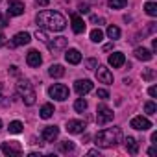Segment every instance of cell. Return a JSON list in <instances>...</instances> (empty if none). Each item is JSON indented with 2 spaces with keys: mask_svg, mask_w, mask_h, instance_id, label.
<instances>
[{
  "mask_svg": "<svg viewBox=\"0 0 157 157\" xmlns=\"http://www.w3.org/2000/svg\"><path fill=\"white\" fill-rule=\"evenodd\" d=\"M102 39H104V32L98 30V28H94V30L91 32V41H93V43H100Z\"/></svg>",
  "mask_w": 157,
  "mask_h": 157,
  "instance_id": "obj_28",
  "label": "cell"
},
{
  "mask_svg": "<svg viewBox=\"0 0 157 157\" xmlns=\"http://www.w3.org/2000/svg\"><path fill=\"white\" fill-rule=\"evenodd\" d=\"M126 150L131 153V155H135V153H139V142L133 139V137H126Z\"/></svg>",
  "mask_w": 157,
  "mask_h": 157,
  "instance_id": "obj_20",
  "label": "cell"
},
{
  "mask_svg": "<svg viewBox=\"0 0 157 157\" xmlns=\"http://www.w3.org/2000/svg\"><path fill=\"white\" fill-rule=\"evenodd\" d=\"M78 11H80V13H89V6L87 4H80V6H78Z\"/></svg>",
  "mask_w": 157,
  "mask_h": 157,
  "instance_id": "obj_35",
  "label": "cell"
},
{
  "mask_svg": "<svg viewBox=\"0 0 157 157\" xmlns=\"http://www.w3.org/2000/svg\"><path fill=\"white\" fill-rule=\"evenodd\" d=\"M89 155H98V157H100V151H98V150H91Z\"/></svg>",
  "mask_w": 157,
  "mask_h": 157,
  "instance_id": "obj_40",
  "label": "cell"
},
{
  "mask_svg": "<svg viewBox=\"0 0 157 157\" xmlns=\"http://www.w3.org/2000/svg\"><path fill=\"white\" fill-rule=\"evenodd\" d=\"M142 78H144L146 82H151V80H153V68H144Z\"/></svg>",
  "mask_w": 157,
  "mask_h": 157,
  "instance_id": "obj_31",
  "label": "cell"
},
{
  "mask_svg": "<svg viewBox=\"0 0 157 157\" xmlns=\"http://www.w3.org/2000/svg\"><path fill=\"white\" fill-rule=\"evenodd\" d=\"M144 11H146L150 17H155V15H157V4H155V2H146V4H144Z\"/></svg>",
  "mask_w": 157,
  "mask_h": 157,
  "instance_id": "obj_23",
  "label": "cell"
},
{
  "mask_svg": "<svg viewBox=\"0 0 157 157\" xmlns=\"http://www.w3.org/2000/svg\"><path fill=\"white\" fill-rule=\"evenodd\" d=\"M148 93H150V96H153V98H155V96H157V87H155V85H151V87L148 89Z\"/></svg>",
  "mask_w": 157,
  "mask_h": 157,
  "instance_id": "obj_38",
  "label": "cell"
},
{
  "mask_svg": "<svg viewBox=\"0 0 157 157\" xmlns=\"http://www.w3.org/2000/svg\"><path fill=\"white\" fill-rule=\"evenodd\" d=\"M96 96L102 98V100H107V98H109V93H107L105 89H98V91H96Z\"/></svg>",
  "mask_w": 157,
  "mask_h": 157,
  "instance_id": "obj_34",
  "label": "cell"
},
{
  "mask_svg": "<svg viewBox=\"0 0 157 157\" xmlns=\"http://www.w3.org/2000/svg\"><path fill=\"white\" fill-rule=\"evenodd\" d=\"M4 39H6V37H4V33H2V32H0V46H2V44H4V43H6V41H4Z\"/></svg>",
  "mask_w": 157,
  "mask_h": 157,
  "instance_id": "obj_39",
  "label": "cell"
},
{
  "mask_svg": "<svg viewBox=\"0 0 157 157\" xmlns=\"http://www.w3.org/2000/svg\"><path fill=\"white\" fill-rule=\"evenodd\" d=\"M96 78H98V82L100 83H113V74H111V70L109 68H105V67H96Z\"/></svg>",
  "mask_w": 157,
  "mask_h": 157,
  "instance_id": "obj_9",
  "label": "cell"
},
{
  "mask_svg": "<svg viewBox=\"0 0 157 157\" xmlns=\"http://www.w3.org/2000/svg\"><path fill=\"white\" fill-rule=\"evenodd\" d=\"M17 93L21 94V98L24 100V104L26 105H33L35 104V91H33V87H32V83L28 82V80H21L19 83H17Z\"/></svg>",
  "mask_w": 157,
  "mask_h": 157,
  "instance_id": "obj_3",
  "label": "cell"
},
{
  "mask_svg": "<svg viewBox=\"0 0 157 157\" xmlns=\"http://www.w3.org/2000/svg\"><path fill=\"white\" fill-rule=\"evenodd\" d=\"M35 4H37V6H41V8H44V6H48V4H50V0H35Z\"/></svg>",
  "mask_w": 157,
  "mask_h": 157,
  "instance_id": "obj_37",
  "label": "cell"
},
{
  "mask_svg": "<svg viewBox=\"0 0 157 157\" xmlns=\"http://www.w3.org/2000/svg\"><path fill=\"white\" fill-rule=\"evenodd\" d=\"M24 13V4L21 2V0H11V2L8 4V15L10 17H19Z\"/></svg>",
  "mask_w": 157,
  "mask_h": 157,
  "instance_id": "obj_11",
  "label": "cell"
},
{
  "mask_svg": "<svg viewBox=\"0 0 157 157\" xmlns=\"http://www.w3.org/2000/svg\"><path fill=\"white\" fill-rule=\"evenodd\" d=\"M37 24H39V28H43V30L61 32V30H65L67 21H65V17H63L61 13L52 11V10H44V11H41V13L37 15Z\"/></svg>",
  "mask_w": 157,
  "mask_h": 157,
  "instance_id": "obj_1",
  "label": "cell"
},
{
  "mask_svg": "<svg viewBox=\"0 0 157 157\" xmlns=\"http://www.w3.org/2000/svg\"><path fill=\"white\" fill-rule=\"evenodd\" d=\"M30 41H32V35H30L28 32H19V33L13 37L11 44H13V46H24V44H28Z\"/></svg>",
  "mask_w": 157,
  "mask_h": 157,
  "instance_id": "obj_15",
  "label": "cell"
},
{
  "mask_svg": "<svg viewBox=\"0 0 157 157\" xmlns=\"http://www.w3.org/2000/svg\"><path fill=\"white\" fill-rule=\"evenodd\" d=\"M72 30H74V33H83V32H85V22H83V19L78 17L76 13L72 15Z\"/></svg>",
  "mask_w": 157,
  "mask_h": 157,
  "instance_id": "obj_18",
  "label": "cell"
},
{
  "mask_svg": "<svg viewBox=\"0 0 157 157\" xmlns=\"http://www.w3.org/2000/svg\"><path fill=\"white\" fill-rule=\"evenodd\" d=\"M124 63H126V57H124L122 52H115V54L109 56V65H111L113 68H120Z\"/></svg>",
  "mask_w": 157,
  "mask_h": 157,
  "instance_id": "obj_17",
  "label": "cell"
},
{
  "mask_svg": "<svg viewBox=\"0 0 157 157\" xmlns=\"http://www.w3.org/2000/svg\"><path fill=\"white\" fill-rule=\"evenodd\" d=\"M85 128H87V126H85L83 120H68V122H67V131H68V133H74V135L83 133Z\"/></svg>",
  "mask_w": 157,
  "mask_h": 157,
  "instance_id": "obj_12",
  "label": "cell"
},
{
  "mask_svg": "<svg viewBox=\"0 0 157 157\" xmlns=\"http://www.w3.org/2000/svg\"><path fill=\"white\" fill-rule=\"evenodd\" d=\"M59 150L65 151V153H68V151L74 150V142H72V140H63V142L59 144Z\"/></svg>",
  "mask_w": 157,
  "mask_h": 157,
  "instance_id": "obj_29",
  "label": "cell"
},
{
  "mask_svg": "<svg viewBox=\"0 0 157 157\" xmlns=\"http://www.w3.org/2000/svg\"><path fill=\"white\" fill-rule=\"evenodd\" d=\"M35 37H37L39 41H43V43H46V41H48V35H46V32H44V30H37V32H35Z\"/></svg>",
  "mask_w": 157,
  "mask_h": 157,
  "instance_id": "obj_32",
  "label": "cell"
},
{
  "mask_svg": "<svg viewBox=\"0 0 157 157\" xmlns=\"http://www.w3.org/2000/svg\"><path fill=\"white\" fill-rule=\"evenodd\" d=\"M122 139V131L120 128H107L96 133L94 137V144L100 148H113L118 144V140Z\"/></svg>",
  "mask_w": 157,
  "mask_h": 157,
  "instance_id": "obj_2",
  "label": "cell"
},
{
  "mask_svg": "<svg viewBox=\"0 0 157 157\" xmlns=\"http://www.w3.org/2000/svg\"><path fill=\"white\" fill-rule=\"evenodd\" d=\"M129 126H131L133 129L146 131V129H150V128H151V122H150L146 117H133V118H131V122H129Z\"/></svg>",
  "mask_w": 157,
  "mask_h": 157,
  "instance_id": "obj_7",
  "label": "cell"
},
{
  "mask_svg": "<svg viewBox=\"0 0 157 157\" xmlns=\"http://www.w3.org/2000/svg\"><path fill=\"white\" fill-rule=\"evenodd\" d=\"M107 37L113 39V41L118 39V37H120V28H117V26H109V28H107Z\"/></svg>",
  "mask_w": 157,
  "mask_h": 157,
  "instance_id": "obj_27",
  "label": "cell"
},
{
  "mask_svg": "<svg viewBox=\"0 0 157 157\" xmlns=\"http://www.w3.org/2000/svg\"><path fill=\"white\" fill-rule=\"evenodd\" d=\"M2 151L10 157H19L22 153V148L17 140H11V142H2Z\"/></svg>",
  "mask_w": 157,
  "mask_h": 157,
  "instance_id": "obj_6",
  "label": "cell"
},
{
  "mask_svg": "<svg viewBox=\"0 0 157 157\" xmlns=\"http://www.w3.org/2000/svg\"><path fill=\"white\" fill-rule=\"evenodd\" d=\"M48 74H50L52 78H61V76L65 74V68H63L61 65H52V67L48 68Z\"/></svg>",
  "mask_w": 157,
  "mask_h": 157,
  "instance_id": "obj_22",
  "label": "cell"
},
{
  "mask_svg": "<svg viewBox=\"0 0 157 157\" xmlns=\"http://www.w3.org/2000/svg\"><path fill=\"white\" fill-rule=\"evenodd\" d=\"M144 111H146L148 115H155V111H157L155 102H146V104H144Z\"/></svg>",
  "mask_w": 157,
  "mask_h": 157,
  "instance_id": "obj_30",
  "label": "cell"
},
{
  "mask_svg": "<svg viewBox=\"0 0 157 157\" xmlns=\"http://www.w3.org/2000/svg\"><path fill=\"white\" fill-rule=\"evenodd\" d=\"M26 63H28L32 68H37V67L43 63V57H41V54H39L37 50H30L28 56H26Z\"/></svg>",
  "mask_w": 157,
  "mask_h": 157,
  "instance_id": "obj_14",
  "label": "cell"
},
{
  "mask_svg": "<svg viewBox=\"0 0 157 157\" xmlns=\"http://www.w3.org/2000/svg\"><path fill=\"white\" fill-rule=\"evenodd\" d=\"M0 129H2V120H0Z\"/></svg>",
  "mask_w": 157,
  "mask_h": 157,
  "instance_id": "obj_41",
  "label": "cell"
},
{
  "mask_svg": "<svg viewBox=\"0 0 157 157\" xmlns=\"http://www.w3.org/2000/svg\"><path fill=\"white\" fill-rule=\"evenodd\" d=\"M65 59L70 63V65H78L82 61V54H80V50H76V48H68L67 52H65Z\"/></svg>",
  "mask_w": 157,
  "mask_h": 157,
  "instance_id": "obj_16",
  "label": "cell"
},
{
  "mask_svg": "<svg viewBox=\"0 0 157 157\" xmlns=\"http://www.w3.org/2000/svg\"><path fill=\"white\" fill-rule=\"evenodd\" d=\"M74 89H76V93L80 94V96H83V94H87V93L93 91V82L91 80H78L74 83Z\"/></svg>",
  "mask_w": 157,
  "mask_h": 157,
  "instance_id": "obj_10",
  "label": "cell"
},
{
  "mask_svg": "<svg viewBox=\"0 0 157 157\" xmlns=\"http://www.w3.org/2000/svg\"><path fill=\"white\" fill-rule=\"evenodd\" d=\"M54 113H56V111H54V105H52V104H44V105L41 107V111H39L41 118H44V120H48Z\"/></svg>",
  "mask_w": 157,
  "mask_h": 157,
  "instance_id": "obj_21",
  "label": "cell"
},
{
  "mask_svg": "<svg viewBox=\"0 0 157 157\" xmlns=\"http://www.w3.org/2000/svg\"><path fill=\"white\" fill-rule=\"evenodd\" d=\"M91 22H94V24H98V26H100V24H104V19H102V17H94V15H93V17H91Z\"/></svg>",
  "mask_w": 157,
  "mask_h": 157,
  "instance_id": "obj_36",
  "label": "cell"
},
{
  "mask_svg": "<svg viewBox=\"0 0 157 157\" xmlns=\"http://www.w3.org/2000/svg\"><path fill=\"white\" fill-rule=\"evenodd\" d=\"M113 117H115V113L107 107V105H98V115H96V122L100 124V126H104V124H107V122H111L113 120Z\"/></svg>",
  "mask_w": 157,
  "mask_h": 157,
  "instance_id": "obj_5",
  "label": "cell"
},
{
  "mask_svg": "<svg viewBox=\"0 0 157 157\" xmlns=\"http://www.w3.org/2000/svg\"><path fill=\"white\" fill-rule=\"evenodd\" d=\"M57 137H59V128L57 126H46L41 133V139L44 142H54Z\"/></svg>",
  "mask_w": 157,
  "mask_h": 157,
  "instance_id": "obj_8",
  "label": "cell"
},
{
  "mask_svg": "<svg viewBox=\"0 0 157 157\" xmlns=\"http://www.w3.org/2000/svg\"><path fill=\"white\" fill-rule=\"evenodd\" d=\"M128 4V0H109L107 2V6L111 8V10H120V8H124Z\"/></svg>",
  "mask_w": 157,
  "mask_h": 157,
  "instance_id": "obj_25",
  "label": "cell"
},
{
  "mask_svg": "<svg viewBox=\"0 0 157 157\" xmlns=\"http://www.w3.org/2000/svg\"><path fill=\"white\" fill-rule=\"evenodd\" d=\"M85 67H87L89 70H93V68L98 67V61H96V59H87V61H85Z\"/></svg>",
  "mask_w": 157,
  "mask_h": 157,
  "instance_id": "obj_33",
  "label": "cell"
},
{
  "mask_svg": "<svg viewBox=\"0 0 157 157\" xmlns=\"http://www.w3.org/2000/svg\"><path fill=\"white\" fill-rule=\"evenodd\" d=\"M135 57H137V59H140V61H150V59L153 57V54H151L148 48L139 46V48H135Z\"/></svg>",
  "mask_w": 157,
  "mask_h": 157,
  "instance_id": "obj_19",
  "label": "cell"
},
{
  "mask_svg": "<svg viewBox=\"0 0 157 157\" xmlns=\"http://www.w3.org/2000/svg\"><path fill=\"white\" fill-rule=\"evenodd\" d=\"M22 122H19V120H13V122H10V126H8V129H10V133H21L22 131Z\"/></svg>",
  "mask_w": 157,
  "mask_h": 157,
  "instance_id": "obj_24",
  "label": "cell"
},
{
  "mask_svg": "<svg viewBox=\"0 0 157 157\" xmlns=\"http://www.w3.org/2000/svg\"><path fill=\"white\" fill-rule=\"evenodd\" d=\"M74 109H76L78 113H83V111L87 109V102H85L83 98H78V100L74 102Z\"/></svg>",
  "mask_w": 157,
  "mask_h": 157,
  "instance_id": "obj_26",
  "label": "cell"
},
{
  "mask_svg": "<svg viewBox=\"0 0 157 157\" xmlns=\"http://www.w3.org/2000/svg\"><path fill=\"white\" fill-rule=\"evenodd\" d=\"M46 46L52 50V52H59V50H63L65 46H67V37H56L54 41H46Z\"/></svg>",
  "mask_w": 157,
  "mask_h": 157,
  "instance_id": "obj_13",
  "label": "cell"
},
{
  "mask_svg": "<svg viewBox=\"0 0 157 157\" xmlns=\"http://www.w3.org/2000/svg\"><path fill=\"white\" fill-rule=\"evenodd\" d=\"M48 94H50V98H54L57 102H65L68 98V87L63 83H56L48 89Z\"/></svg>",
  "mask_w": 157,
  "mask_h": 157,
  "instance_id": "obj_4",
  "label": "cell"
}]
</instances>
